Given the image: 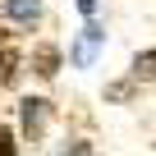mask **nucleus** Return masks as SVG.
Returning <instances> with one entry per match:
<instances>
[{
    "label": "nucleus",
    "instance_id": "nucleus-1",
    "mask_svg": "<svg viewBox=\"0 0 156 156\" xmlns=\"http://www.w3.org/2000/svg\"><path fill=\"white\" fill-rule=\"evenodd\" d=\"M19 115H23V133L37 142V138L46 133V124H51V101H41V97H28V101L19 106Z\"/></svg>",
    "mask_w": 156,
    "mask_h": 156
},
{
    "label": "nucleus",
    "instance_id": "nucleus-2",
    "mask_svg": "<svg viewBox=\"0 0 156 156\" xmlns=\"http://www.w3.org/2000/svg\"><path fill=\"white\" fill-rule=\"evenodd\" d=\"M101 41H106V32H101L97 23H87L83 32H78V41H73V51H69V60H73L78 69H87V64L97 60V46H101Z\"/></svg>",
    "mask_w": 156,
    "mask_h": 156
},
{
    "label": "nucleus",
    "instance_id": "nucleus-3",
    "mask_svg": "<svg viewBox=\"0 0 156 156\" xmlns=\"http://www.w3.org/2000/svg\"><path fill=\"white\" fill-rule=\"evenodd\" d=\"M5 14L14 23H37L41 19V0H5Z\"/></svg>",
    "mask_w": 156,
    "mask_h": 156
},
{
    "label": "nucleus",
    "instance_id": "nucleus-4",
    "mask_svg": "<svg viewBox=\"0 0 156 156\" xmlns=\"http://www.w3.org/2000/svg\"><path fill=\"white\" fill-rule=\"evenodd\" d=\"M32 69H37L41 78H55V73H60V51H55V46H37V51H32Z\"/></svg>",
    "mask_w": 156,
    "mask_h": 156
},
{
    "label": "nucleus",
    "instance_id": "nucleus-5",
    "mask_svg": "<svg viewBox=\"0 0 156 156\" xmlns=\"http://www.w3.org/2000/svg\"><path fill=\"white\" fill-rule=\"evenodd\" d=\"M14 78H19V55L9 46H0V87H9Z\"/></svg>",
    "mask_w": 156,
    "mask_h": 156
},
{
    "label": "nucleus",
    "instance_id": "nucleus-6",
    "mask_svg": "<svg viewBox=\"0 0 156 156\" xmlns=\"http://www.w3.org/2000/svg\"><path fill=\"white\" fill-rule=\"evenodd\" d=\"M133 78H156V51L133 55Z\"/></svg>",
    "mask_w": 156,
    "mask_h": 156
},
{
    "label": "nucleus",
    "instance_id": "nucleus-7",
    "mask_svg": "<svg viewBox=\"0 0 156 156\" xmlns=\"http://www.w3.org/2000/svg\"><path fill=\"white\" fill-rule=\"evenodd\" d=\"M0 156H14V133L0 129Z\"/></svg>",
    "mask_w": 156,
    "mask_h": 156
},
{
    "label": "nucleus",
    "instance_id": "nucleus-8",
    "mask_svg": "<svg viewBox=\"0 0 156 156\" xmlns=\"http://www.w3.org/2000/svg\"><path fill=\"white\" fill-rule=\"evenodd\" d=\"M60 156H92V147H87V142H73V147H64Z\"/></svg>",
    "mask_w": 156,
    "mask_h": 156
},
{
    "label": "nucleus",
    "instance_id": "nucleus-9",
    "mask_svg": "<svg viewBox=\"0 0 156 156\" xmlns=\"http://www.w3.org/2000/svg\"><path fill=\"white\" fill-rule=\"evenodd\" d=\"M78 9H83V14H92V9H97V0H78Z\"/></svg>",
    "mask_w": 156,
    "mask_h": 156
}]
</instances>
